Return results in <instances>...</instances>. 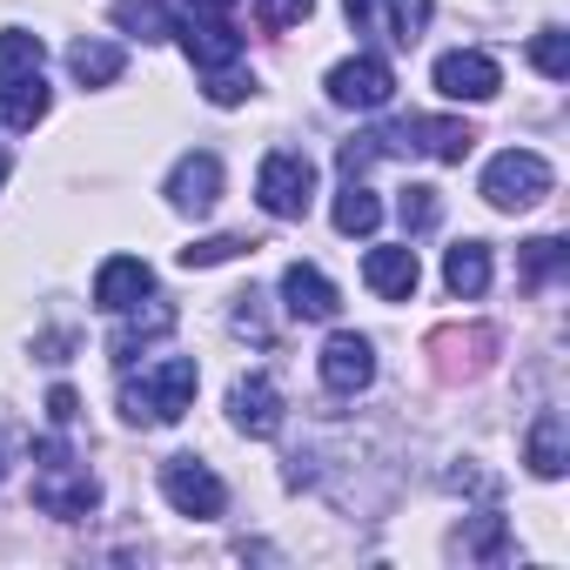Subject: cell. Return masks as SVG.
I'll use <instances>...</instances> for the list:
<instances>
[{"instance_id":"obj_28","label":"cell","mask_w":570,"mask_h":570,"mask_svg":"<svg viewBox=\"0 0 570 570\" xmlns=\"http://www.w3.org/2000/svg\"><path fill=\"white\" fill-rule=\"evenodd\" d=\"M242 248H255V242H248V235H202V242L181 248V268H215V262H228V255H242Z\"/></svg>"},{"instance_id":"obj_21","label":"cell","mask_w":570,"mask_h":570,"mask_svg":"<svg viewBox=\"0 0 570 570\" xmlns=\"http://www.w3.org/2000/svg\"><path fill=\"white\" fill-rule=\"evenodd\" d=\"M376 222H383L376 188L363 175H343V188H336V235H376Z\"/></svg>"},{"instance_id":"obj_12","label":"cell","mask_w":570,"mask_h":570,"mask_svg":"<svg viewBox=\"0 0 570 570\" xmlns=\"http://www.w3.org/2000/svg\"><path fill=\"white\" fill-rule=\"evenodd\" d=\"M282 309H289L296 323H336L343 296H336V282L316 262H289L282 268Z\"/></svg>"},{"instance_id":"obj_31","label":"cell","mask_w":570,"mask_h":570,"mask_svg":"<svg viewBox=\"0 0 570 570\" xmlns=\"http://www.w3.org/2000/svg\"><path fill=\"white\" fill-rule=\"evenodd\" d=\"M235 303H242V309H235V330H242V336H255V343L268 350L275 336H268V323H262V309H255V289H248V296H235Z\"/></svg>"},{"instance_id":"obj_14","label":"cell","mask_w":570,"mask_h":570,"mask_svg":"<svg viewBox=\"0 0 570 570\" xmlns=\"http://www.w3.org/2000/svg\"><path fill=\"white\" fill-rule=\"evenodd\" d=\"M175 35H181L188 61H195L202 75H222V68H235V61H242V35H235L222 14H188Z\"/></svg>"},{"instance_id":"obj_27","label":"cell","mask_w":570,"mask_h":570,"mask_svg":"<svg viewBox=\"0 0 570 570\" xmlns=\"http://www.w3.org/2000/svg\"><path fill=\"white\" fill-rule=\"evenodd\" d=\"M309 8H316V0H248L255 28H268V35H289V28H303V21H309Z\"/></svg>"},{"instance_id":"obj_22","label":"cell","mask_w":570,"mask_h":570,"mask_svg":"<svg viewBox=\"0 0 570 570\" xmlns=\"http://www.w3.org/2000/svg\"><path fill=\"white\" fill-rule=\"evenodd\" d=\"M115 28L135 35V41H168L181 21H175L168 0H115Z\"/></svg>"},{"instance_id":"obj_29","label":"cell","mask_w":570,"mask_h":570,"mask_svg":"<svg viewBox=\"0 0 570 570\" xmlns=\"http://www.w3.org/2000/svg\"><path fill=\"white\" fill-rule=\"evenodd\" d=\"M463 557H476V563H497V557H503V517H497V510H483V517H470V537H463Z\"/></svg>"},{"instance_id":"obj_8","label":"cell","mask_w":570,"mask_h":570,"mask_svg":"<svg viewBox=\"0 0 570 570\" xmlns=\"http://www.w3.org/2000/svg\"><path fill=\"white\" fill-rule=\"evenodd\" d=\"M175 323H181V309L168 303V296H141V303H128L121 309V330L108 336V363L115 370H128L135 363V350H148V343H161V336H175Z\"/></svg>"},{"instance_id":"obj_18","label":"cell","mask_w":570,"mask_h":570,"mask_svg":"<svg viewBox=\"0 0 570 570\" xmlns=\"http://www.w3.org/2000/svg\"><path fill=\"white\" fill-rule=\"evenodd\" d=\"M523 463H530L543 483H557V476H563V463H570V436H563V416H557V410H537L530 443H523Z\"/></svg>"},{"instance_id":"obj_19","label":"cell","mask_w":570,"mask_h":570,"mask_svg":"<svg viewBox=\"0 0 570 570\" xmlns=\"http://www.w3.org/2000/svg\"><path fill=\"white\" fill-rule=\"evenodd\" d=\"M48 81L41 75H21V81H0V128H8V135H28L41 115H48Z\"/></svg>"},{"instance_id":"obj_9","label":"cell","mask_w":570,"mask_h":570,"mask_svg":"<svg viewBox=\"0 0 570 570\" xmlns=\"http://www.w3.org/2000/svg\"><path fill=\"white\" fill-rule=\"evenodd\" d=\"M376 383V343L356 336V330H336L323 343V390L330 396H363Z\"/></svg>"},{"instance_id":"obj_7","label":"cell","mask_w":570,"mask_h":570,"mask_svg":"<svg viewBox=\"0 0 570 570\" xmlns=\"http://www.w3.org/2000/svg\"><path fill=\"white\" fill-rule=\"evenodd\" d=\"M330 101L336 108H356V115H376V108H390V95H396V68L383 61V55H350V61H336L330 68Z\"/></svg>"},{"instance_id":"obj_17","label":"cell","mask_w":570,"mask_h":570,"mask_svg":"<svg viewBox=\"0 0 570 570\" xmlns=\"http://www.w3.org/2000/svg\"><path fill=\"white\" fill-rule=\"evenodd\" d=\"M443 289L456 303H476L490 289V242H476V235L450 242V255H443Z\"/></svg>"},{"instance_id":"obj_33","label":"cell","mask_w":570,"mask_h":570,"mask_svg":"<svg viewBox=\"0 0 570 570\" xmlns=\"http://www.w3.org/2000/svg\"><path fill=\"white\" fill-rule=\"evenodd\" d=\"M195 8H202V14H228V8H235V0H195Z\"/></svg>"},{"instance_id":"obj_30","label":"cell","mask_w":570,"mask_h":570,"mask_svg":"<svg viewBox=\"0 0 570 570\" xmlns=\"http://www.w3.org/2000/svg\"><path fill=\"white\" fill-rule=\"evenodd\" d=\"M202 95H208L215 108H235V101L255 95V75H242V61H235V68H222V75H202Z\"/></svg>"},{"instance_id":"obj_24","label":"cell","mask_w":570,"mask_h":570,"mask_svg":"<svg viewBox=\"0 0 570 570\" xmlns=\"http://www.w3.org/2000/svg\"><path fill=\"white\" fill-rule=\"evenodd\" d=\"M48 61V41L28 35V28H0V81H21V75H41Z\"/></svg>"},{"instance_id":"obj_2","label":"cell","mask_w":570,"mask_h":570,"mask_svg":"<svg viewBox=\"0 0 570 570\" xmlns=\"http://www.w3.org/2000/svg\"><path fill=\"white\" fill-rule=\"evenodd\" d=\"M95 503H101L95 470H88L61 436H41V443H35V510H41V517H61V523H81Z\"/></svg>"},{"instance_id":"obj_20","label":"cell","mask_w":570,"mask_h":570,"mask_svg":"<svg viewBox=\"0 0 570 570\" xmlns=\"http://www.w3.org/2000/svg\"><path fill=\"white\" fill-rule=\"evenodd\" d=\"M121 68H128V55H121L115 41H75V48H68V75H75L81 88H115Z\"/></svg>"},{"instance_id":"obj_13","label":"cell","mask_w":570,"mask_h":570,"mask_svg":"<svg viewBox=\"0 0 570 570\" xmlns=\"http://www.w3.org/2000/svg\"><path fill=\"white\" fill-rule=\"evenodd\" d=\"M282 416H289V403H282V390H275L268 376H242V383L228 390V423H235L242 436L268 443V436L282 430Z\"/></svg>"},{"instance_id":"obj_1","label":"cell","mask_w":570,"mask_h":570,"mask_svg":"<svg viewBox=\"0 0 570 570\" xmlns=\"http://www.w3.org/2000/svg\"><path fill=\"white\" fill-rule=\"evenodd\" d=\"M195 356H161V363H141V376H121V416L135 430H161V423H181L188 403H195Z\"/></svg>"},{"instance_id":"obj_4","label":"cell","mask_w":570,"mask_h":570,"mask_svg":"<svg viewBox=\"0 0 570 570\" xmlns=\"http://www.w3.org/2000/svg\"><path fill=\"white\" fill-rule=\"evenodd\" d=\"M255 202H262L275 222H303V215L316 208V168H309V155L275 148V155L262 161V175H255Z\"/></svg>"},{"instance_id":"obj_25","label":"cell","mask_w":570,"mask_h":570,"mask_svg":"<svg viewBox=\"0 0 570 570\" xmlns=\"http://www.w3.org/2000/svg\"><path fill=\"white\" fill-rule=\"evenodd\" d=\"M396 215H403V228H410V235H423V228H436V215H443V195H436L430 181H410V188L396 195Z\"/></svg>"},{"instance_id":"obj_3","label":"cell","mask_w":570,"mask_h":570,"mask_svg":"<svg viewBox=\"0 0 570 570\" xmlns=\"http://www.w3.org/2000/svg\"><path fill=\"white\" fill-rule=\"evenodd\" d=\"M550 161L537 155V148H503L490 168H483V202L490 208H503V215H517V208H537L543 195H550Z\"/></svg>"},{"instance_id":"obj_32","label":"cell","mask_w":570,"mask_h":570,"mask_svg":"<svg viewBox=\"0 0 570 570\" xmlns=\"http://www.w3.org/2000/svg\"><path fill=\"white\" fill-rule=\"evenodd\" d=\"M75 416H81V396H75L68 383L48 390V423H55V430H75Z\"/></svg>"},{"instance_id":"obj_23","label":"cell","mask_w":570,"mask_h":570,"mask_svg":"<svg viewBox=\"0 0 570 570\" xmlns=\"http://www.w3.org/2000/svg\"><path fill=\"white\" fill-rule=\"evenodd\" d=\"M523 282H530V289H550V282L570 268V242L563 235H537V242H523Z\"/></svg>"},{"instance_id":"obj_34","label":"cell","mask_w":570,"mask_h":570,"mask_svg":"<svg viewBox=\"0 0 570 570\" xmlns=\"http://www.w3.org/2000/svg\"><path fill=\"white\" fill-rule=\"evenodd\" d=\"M0 181H8V155H0Z\"/></svg>"},{"instance_id":"obj_10","label":"cell","mask_w":570,"mask_h":570,"mask_svg":"<svg viewBox=\"0 0 570 570\" xmlns=\"http://www.w3.org/2000/svg\"><path fill=\"white\" fill-rule=\"evenodd\" d=\"M497 88H503V68L483 48H450L436 61V95L443 101H490Z\"/></svg>"},{"instance_id":"obj_5","label":"cell","mask_w":570,"mask_h":570,"mask_svg":"<svg viewBox=\"0 0 570 570\" xmlns=\"http://www.w3.org/2000/svg\"><path fill=\"white\" fill-rule=\"evenodd\" d=\"M343 8H350V28L383 41V48H416L430 14H436L430 0H343Z\"/></svg>"},{"instance_id":"obj_15","label":"cell","mask_w":570,"mask_h":570,"mask_svg":"<svg viewBox=\"0 0 570 570\" xmlns=\"http://www.w3.org/2000/svg\"><path fill=\"white\" fill-rule=\"evenodd\" d=\"M155 289V268L141 262V255H108L101 268H95V309H108V316H121L128 303H141Z\"/></svg>"},{"instance_id":"obj_26","label":"cell","mask_w":570,"mask_h":570,"mask_svg":"<svg viewBox=\"0 0 570 570\" xmlns=\"http://www.w3.org/2000/svg\"><path fill=\"white\" fill-rule=\"evenodd\" d=\"M530 61H537V75H543V81H563V75H570V35H563V28H537Z\"/></svg>"},{"instance_id":"obj_6","label":"cell","mask_w":570,"mask_h":570,"mask_svg":"<svg viewBox=\"0 0 570 570\" xmlns=\"http://www.w3.org/2000/svg\"><path fill=\"white\" fill-rule=\"evenodd\" d=\"M161 497H168L181 517H195V523H215V517L228 510V483H222L202 456H168V463H161Z\"/></svg>"},{"instance_id":"obj_11","label":"cell","mask_w":570,"mask_h":570,"mask_svg":"<svg viewBox=\"0 0 570 570\" xmlns=\"http://www.w3.org/2000/svg\"><path fill=\"white\" fill-rule=\"evenodd\" d=\"M161 195H168L175 215H195V222H202V215L222 202V161H215L208 148H202V155H181V161L168 168V188H161Z\"/></svg>"},{"instance_id":"obj_16","label":"cell","mask_w":570,"mask_h":570,"mask_svg":"<svg viewBox=\"0 0 570 570\" xmlns=\"http://www.w3.org/2000/svg\"><path fill=\"white\" fill-rule=\"evenodd\" d=\"M363 282H370L383 303H410V296H416V282H423V262H416L410 242H396V248H370V255H363Z\"/></svg>"}]
</instances>
